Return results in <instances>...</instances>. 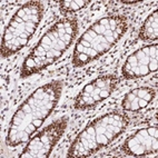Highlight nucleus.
I'll use <instances>...</instances> for the list:
<instances>
[{
    "instance_id": "obj_1",
    "label": "nucleus",
    "mask_w": 158,
    "mask_h": 158,
    "mask_svg": "<svg viewBox=\"0 0 158 158\" xmlns=\"http://www.w3.org/2000/svg\"><path fill=\"white\" fill-rule=\"evenodd\" d=\"M61 80H54L40 86L16 110L8 129L6 144L18 147L28 141L55 109L62 94Z\"/></svg>"
},
{
    "instance_id": "obj_2",
    "label": "nucleus",
    "mask_w": 158,
    "mask_h": 158,
    "mask_svg": "<svg viewBox=\"0 0 158 158\" xmlns=\"http://www.w3.org/2000/svg\"><path fill=\"white\" fill-rule=\"evenodd\" d=\"M77 34V18L67 17L57 21L26 57L21 67V78L39 73L56 62L69 48Z\"/></svg>"
},
{
    "instance_id": "obj_3",
    "label": "nucleus",
    "mask_w": 158,
    "mask_h": 158,
    "mask_svg": "<svg viewBox=\"0 0 158 158\" xmlns=\"http://www.w3.org/2000/svg\"><path fill=\"white\" fill-rule=\"evenodd\" d=\"M127 28V18L122 15L108 16L94 23L77 41L73 65L82 67L106 54L124 36Z\"/></svg>"
},
{
    "instance_id": "obj_4",
    "label": "nucleus",
    "mask_w": 158,
    "mask_h": 158,
    "mask_svg": "<svg viewBox=\"0 0 158 158\" xmlns=\"http://www.w3.org/2000/svg\"><path fill=\"white\" fill-rule=\"evenodd\" d=\"M129 124L130 118L126 114L108 113L100 116L78 134L67 156L84 158L93 155L122 135Z\"/></svg>"
},
{
    "instance_id": "obj_5",
    "label": "nucleus",
    "mask_w": 158,
    "mask_h": 158,
    "mask_svg": "<svg viewBox=\"0 0 158 158\" xmlns=\"http://www.w3.org/2000/svg\"><path fill=\"white\" fill-rule=\"evenodd\" d=\"M45 6L40 1H29L14 15L5 29L1 41L2 57H10L25 47L43 19Z\"/></svg>"
},
{
    "instance_id": "obj_6",
    "label": "nucleus",
    "mask_w": 158,
    "mask_h": 158,
    "mask_svg": "<svg viewBox=\"0 0 158 158\" xmlns=\"http://www.w3.org/2000/svg\"><path fill=\"white\" fill-rule=\"evenodd\" d=\"M67 126V116L55 120L52 124L44 128L40 133H38L29 139L28 144L25 147L23 152L20 154V157H49L52 148L56 146L57 143L61 138Z\"/></svg>"
},
{
    "instance_id": "obj_7",
    "label": "nucleus",
    "mask_w": 158,
    "mask_h": 158,
    "mask_svg": "<svg viewBox=\"0 0 158 158\" xmlns=\"http://www.w3.org/2000/svg\"><path fill=\"white\" fill-rule=\"evenodd\" d=\"M117 84L118 78L114 75H105L94 79L77 95L73 106L79 110H85L96 106L111 95Z\"/></svg>"
},
{
    "instance_id": "obj_8",
    "label": "nucleus",
    "mask_w": 158,
    "mask_h": 158,
    "mask_svg": "<svg viewBox=\"0 0 158 158\" xmlns=\"http://www.w3.org/2000/svg\"><path fill=\"white\" fill-rule=\"evenodd\" d=\"M157 44L145 46L128 57L122 68V75L126 79L141 78L157 70Z\"/></svg>"
},
{
    "instance_id": "obj_9",
    "label": "nucleus",
    "mask_w": 158,
    "mask_h": 158,
    "mask_svg": "<svg viewBox=\"0 0 158 158\" xmlns=\"http://www.w3.org/2000/svg\"><path fill=\"white\" fill-rule=\"evenodd\" d=\"M157 127H147L137 130L128 137L122 147V150L129 156H145L157 152L158 147Z\"/></svg>"
},
{
    "instance_id": "obj_10",
    "label": "nucleus",
    "mask_w": 158,
    "mask_h": 158,
    "mask_svg": "<svg viewBox=\"0 0 158 158\" xmlns=\"http://www.w3.org/2000/svg\"><path fill=\"white\" fill-rule=\"evenodd\" d=\"M156 96V90L150 87H138L128 91L122 102L123 109L127 111H138L146 108Z\"/></svg>"
},
{
    "instance_id": "obj_11",
    "label": "nucleus",
    "mask_w": 158,
    "mask_h": 158,
    "mask_svg": "<svg viewBox=\"0 0 158 158\" xmlns=\"http://www.w3.org/2000/svg\"><path fill=\"white\" fill-rule=\"evenodd\" d=\"M138 38L143 41H156L158 38V11L154 10L139 29Z\"/></svg>"
},
{
    "instance_id": "obj_12",
    "label": "nucleus",
    "mask_w": 158,
    "mask_h": 158,
    "mask_svg": "<svg viewBox=\"0 0 158 158\" xmlns=\"http://www.w3.org/2000/svg\"><path fill=\"white\" fill-rule=\"evenodd\" d=\"M88 5H89V1H86V0H68V1L60 2L59 9L62 14H71L86 8Z\"/></svg>"
}]
</instances>
